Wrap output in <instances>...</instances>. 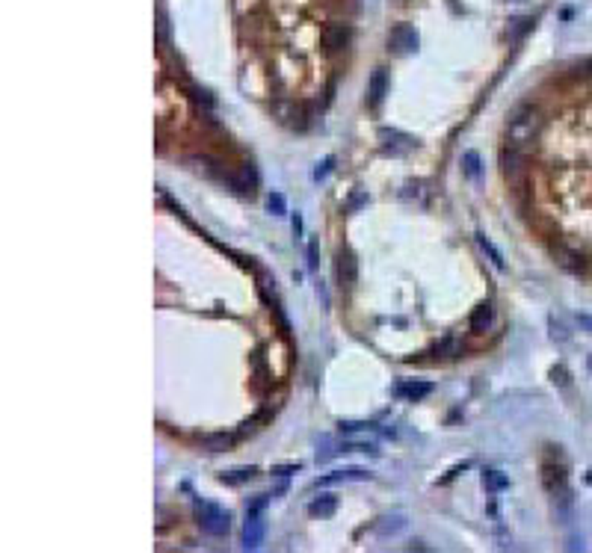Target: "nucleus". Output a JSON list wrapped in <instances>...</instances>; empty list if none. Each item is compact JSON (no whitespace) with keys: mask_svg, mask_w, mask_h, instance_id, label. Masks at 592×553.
Instances as JSON below:
<instances>
[{"mask_svg":"<svg viewBox=\"0 0 592 553\" xmlns=\"http://www.w3.org/2000/svg\"><path fill=\"white\" fill-rule=\"evenodd\" d=\"M320 45L329 56H341L352 48V24L347 21H332L320 30Z\"/></svg>","mask_w":592,"mask_h":553,"instance_id":"1","label":"nucleus"},{"mask_svg":"<svg viewBox=\"0 0 592 553\" xmlns=\"http://www.w3.org/2000/svg\"><path fill=\"white\" fill-rule=\"evenodd\" d=\"M195 512H199L202 527L210 532V536H225V532L231 529V515H228L225 509L213 506V503H202V500H195Z\"/></svg>","mask_w":592,"mask_h":553,"instance_id":"2","label":"nucleus"},{"mask_svg":"<svg viewBox=\"0 0 592 553\" xmlns=\"http://www.w3.org/2000/svg\"><path fill=\"white\" fill-rule=\"evenodd\" d=\"M335 275H338V284L344 290H352L355 281H359V258H355V252L341 246L338 254H335Z\"/></svg>","mask_w":592,"mask_h":553,"instance_id":"3","label":"nucleus"},{"mask_svg":"<svg viewBox=\"0 0 592 553\" xmlns=\"http://www.w3.org/2000/svg\"><path fill=\"white\" fill-rule=\"evenodd\" d=\"M421 45V36L412 24H397L391 33H388V51L397 53V56H406V53H414Z\"/></svg>","mask_w":592,"mask_h":553,"instance_id":"4","label":"nucleus"},{"mask_svg":"<svg viewBox=\"0 0 592 553\" xmlns=\"http://www.w3.org/2000/svg\"><path fill=\"white\" fill-rule=\"evenodd\" d=\"M551 254L557 258V264L566 269V272H571V275H581V272H586L589 269V258L581 252V249H575V246H568V243H557V246H551Z\"/></svg>","mask_w":592,"mask_h":553,"instance_id":"5","label":"nucleus"},{"mask_svg":"<svg viewBox=\"0 0 592 553\" xmlns=\"http://www.w3.org/2000/svg\"><path fill=\"white\" fill-rule=\"evenodd\" d=\"M379 140H382V154H391V157H403V154L414 151V145H418L414 136L400 133V130H388V128L379 130Z\"/></svg>","mask_w":592,"mask_h":553,"instance_id":"6","label":"nucleus"},{"mask_svg":"<svg viewBox=\"0 0 592 553\" xmlns=\"http://www.w3.org/2000/svg\"><path fill=\"white\" fill-rule=\"evenodd\" d=\"M367 480H373V473L364 467H341V470L326 473L323 480H317V485L326 488V485H338V482H367Z\"/></svg>","mask_w":592,"mask_h":553,"instance_id":"7","label":"nucleus"},{"mask_svg":"<svg viewBox=\"0 0 592 553\" xmlns=\"http://www.w3.org/2000/svg\"><path fill=\"white\" fill-rule=\"evenodd\" d=\"M264 536H267V524L261 515H252L246 518V527H243V547L246 550H258L264 544Z\"/></svg>","mask_w":592,"mask_h":553,"instance_id":"8","label":"nucleus"},{"mask_svg":"<svg viewBox=\"0 0 592 553\" xmlns=\"http://www.w3.org/2000/svg\"><path fill=\"white\" fill-rule=\"evenodd\" d=\"M491 323H495V308H491V302H483L474 308L471 314V331L474 334H486L491 329Z\"/></svg>","mask_w":592,"mask_h":553,"instance_id":"9","label":"nucleus"},{"mask_svg":"<svg viewBox=\"0 0 592 553\" xmlns=\"http://www.w3.org/2000/svg\"><path fill=\"white\" fill-rule=\"evenodd\" d=\"M394 393L397 397H403V400H412V403H418V400H424V397H429L432 393V385L429 382H400L397 388H394Z\"/></svg>","mask_w":592,"mask_h":553,"instance_id":"10","label":"nucleus"},{"mask_svg":"<svg viewBox=\"0 0 592 553\" xmlns=\"http://www.w3.org/2000/svg\"><path fill=\"white\" fill-rule=\"evenodd\" d=\"M335 509H338V497L329 495V491H323L320 497H314L308 503V515H314V518H332Z\"/></svg>","mask_w":592,"mask_h":553,"instance_id":"11","label":"nucleus"},{"mask_svg":"<svg viewBox=\"0 0 592 553\" xmlns=\"http://www.w3.org/2000/svg\"><path fill=\"white\" fill-rule=\"evenodd\" d=\"M385 92H388V74H385V68H373V74H370V89H367L370 107H379L382 98H385Z\"/></svg>","mask_w":592,"mask_h":553,"instance_id":"12","label":"nucleus"},{"mask_svg":"<svg viewBox=\"0 0 592 553\" xmlns=\"http://www.w3.org/2000/svg\"><path fill=\"white\" fill-rule=\"evenodd\" d=\"M231 435H225V432H208V435H202L199 438V444L208 450V453H223V450H228L231 447Z\"/></svg>","mask_w":592,"mask_h":553,"instance_id":"13","label":"nucleus"},{"mask_svg":"<svg viewBox=\"0 0 592 553\" xmlns=\"http://www.w3.org/2000/svg\"><path fill=\"white\" fill-rule=\"evenodd\" d=\"M255 473H258V467H234V470H225V473H220V482L223 485H243V482H249Z\"/></svg>","mask_w":592,"mask_h":553,"instance_id":"14","label":"nucleus"},{"mask_svg":"<svg viewBox=\"0 0 592 553\" xmlns=\"http://www.w3.org/2000/svg\"><path fill=\"white\" fill-rule=\"evenodd\" d=\"M533 30V18H516V21L509 24V30H506V38H509V45H519L521 38L527 36Z\"/></svg>","mask_w":592,"mask_h":553,"instance_id":"15","label":"nucleus"},{"mask_svg":"<svg viewBox=\"0 0 592 553\" xmlns=\"http://www.w3.org/2000/svg\"><path fill=\"white\" fill-rule=\"evenodd\" d=\"M483 488L491 491V495H498V491H506L509 488V480L504 477L501 470H483Z\"/></svg>","mask_w":592,"mask_h":553,"instance_id":"16","label":"nucleus"},{"mask_svg":"<svg viewBox=\"0 0 592 553\" xmlns=\"http://www.w3.org/2000/svg\"><path fill=\"white\" fill-rule=\"evenodd\" d=\"M477 246H480V249H483V252L489 254V261H491V267H495V269H504V267H506V261H504V254L498 252V246H495V243H491V240H489V237H486V234H477Z\"/></svg>","mask_w":592,"mask_h":553,"instance_id":"17","label":"nucleus"},{"mask_svg":"<svg viewBox=\"0 0 592 553\" xmlns=\"http://www.w3.org/2000/svg\"><path fill=\"white\" fill-rule=\"evenodd\" d=\"M436 352H439V355H444V358H456V355H462V352H465V346H462L456 338H453V334H447L444 341H439V343H436Z\"/></svg>","mask_w":592,"mask_h":553,"instance_id":"18","label":"nucleus"},{"mask_svg":"<svg viewBox=\"0 0 592 553\" xmlns=\"http://www.w3.org/2000/svg\"><path fill=\"white\" fill-rule=\"evenodd\" d=\"M462 166H465V175L468 177H477L480 175V154L477 151H465L462 154Z\"/></svg>","mask_w":592,"mask_h":553,"instance_id":"19","label":"nucleus"},{"mask_svg":"<svg viewBox=\"0 0 592 553\" xmlns=\"http://www.w3.org/2000/svg\"><path fill=\"white\" fill-rule=\"evenodd\" d=\"M267 207L272 210V216H285V213H287V205H285V195H282L279 190H272V192L267 195Z\"/></svg>","mask_w":592,"mask_h":553,"instance_id":"20","label":"nucleus"},{"mask_svg":"<svg viewBox=\"0 0 592 553\" xmlns=\"http://www.w3.org/2000/svg\"><path fill=\"white\" fill-rule=\"evenodd\" d=\"M341 450H344V453H349V450H352V453H370V456H377V453H379L377 444H370V441H344Z\"/></svg>","mask_w":592,"mask_h":553,"instance_id":"21","label":"nucleus"},{"mask_svg":"<svg viewBox=\"0 0 592 553\" xmlns=\"http://www.w3.org/2000/svg\"><path fill=\"white\" fill-rule=\"evenodd\" d=\"M367 202H370V195H367V190H355V192L349 195V202H347V210H349V213H355V210H362V207H367Z\"/></svg>","mask_w":592,"mask_h":553,"instance_id":"22","label":"nucleus"},{"mask_svg":"<svg viewBox=\"0 0 592 553\" xmlns=\"http://www.w3.org/2000/svg\"><path fill=\"white\" fill-rule=\"evenodd\" d=\"M267 503H270V495H258V497H255V500L246 506V518H252V515H261V512L267 509Z\"/></svg>","mask_w":592,"mask_h":553,"instance_id":"23","label":"nucleus"},{"mask_svg":"<svg viewBox=\"0 0 592 553\" xmlns=\"http://www.w3.org/2000/svg\"><path fill=\"white\" fill-rule=\"evenodd\" d=\"M548 323H551V338H554V341H566V338H568V331L563 329V323L554 320V314L548 317Z\"/></svg>","mask_w":592,"mask_h":553,"instance_id":"24","label":"nucleus"},{"mask_svg":"<svg viewBox=\"0 0 592 553\" xmlns=\"http://www.w3.org/2000/svg\"><path fill=\"white\" fill-rule=\"evenodd\" d=\"M320 447H323V450H317V465L329 462V459L335 456V453H338V450H332V441H329V438H323V441H320Z\"/></svg>","mask_w":592,"mask_h":553,"instance_id":"25","label":"nucleus"},{"mask_svg":"<svg viewBox=\"0 0 592 553\" xmlns=\"http://www.w3.org/2000/svg\"><path fill=\"white\" fill-rule=\"evenodd\" d=\"M320 264V254H317V237H311V243H308V269H317Z\"/></svg>","mask_w":592,"mask_h":553,"instance_id":"26","label":"nucleus"},{"mask_svg":"<svg viewBox=\"0 0 592 553\" xmlns=\"http://www.w3.org/2000/svg\"><path fill=\"white\" fill-rule=\"evenodd\" d=\"M332 166H335V157H326V160L317 169H314V181H323V177L332 172Z\"/></svg>","mask_w":592,"mask_h":553,"instance_id":"27","label":"nucleus"},{"mask_svg":"<svg viewBox=\"0 0 592 553\" xmlns=\"http://www.w3.org/2000/svg\"><path fill=\"white\" fill-rule=\"evenodd\" d=\"M400 527H403V518L397 515V518H394V524H382V527H379V532H382V536H388V532H397Z\"/></svg>","mask_w":592,"mask_h":553,"instance_id":"28","label":"nucleus"},{"mask_svg":"<svg viewBox=\"0 0 592 553\" xmlns=\"http://www.w3.org/2000/svg\"><path fill=\"white\" fill-rule=\"evenodd\" d=\"M300 470V465H279V467H272V473H279V477H290V473Z\"/></svg>","mask_w":592,"mask_h":553,"instance_id":"29","label":"nucleus"},{"mask_svg":"<svg viewBox=\"0 0 592 553\" xmlns=\"http://www.w3.org/2000/svg\"><path fill=\"white\" fill-rule=\"evenodd\" d=\"M344 432H362V429H370V423H341Z\"/></svg>","mask_w":592,"mask_h":553,"instance_id":"30","label":"nucleus"},{"mask_svg":"<svg viewBox=\"0 0 592 553\" xmlns=\"http://www.w3.org/2000/svg\"><path fill=\"white\" fill-rule=\"evenodd\" d=\"M293 234L302 237V216L300 213H293Z\"/></svg>","mask_w":592,"mask_h":553,"instance_id":"31","label":"nucleus"},{"mask_svg":"<svg viewBox=\"0 0 592 553\" xmlns=\"http://www.w3.org/2000/svg\"><path fill=\"white\" fill-rule=\"evenodd\" d=\"M578 323L583 329H589V334H592V317H589V314H578Z\"/></svg>","mask_w":592,"mask_h":553,"instance_id":"32","label":"nucleus"},{"mask_svg":"<svg viewBox=\"0 0 592 553\" xmlns=\"http://www.w3.org/2000/svg\"><path fill=\"white\" fill-rule=\"evenodd\" d=\"M589 370H592V355H589Z\"/></svg>","mask_w":592,"mask_h":553,"instance_id":"33","label":"nucleus"}]
</instances>
